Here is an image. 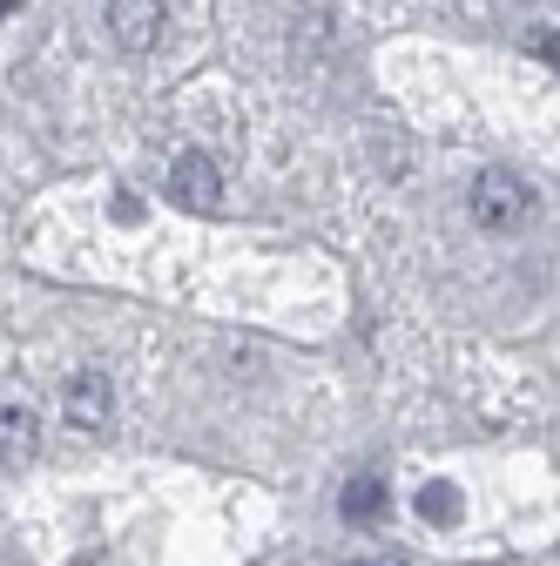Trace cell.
Returning <instances> with one entry per match:
<instances>
[{"label": "cell", "instance_id": "obj_1", "mask_svg": "<svg viewBox=\"0 0 560 566\" xmlns=\"http://www.w3.org/2000/svg\"><path fill=\"white\" fill-rule=\"evenodd\" d=\"M466 202H473V223L494 230V237H507V230H520V223L533 217V189H527V176H514V169H479Z\"/></svg>", "mask_w": 560, "mask_h": 566}, {"label": "cell", "instance_id": "obj_2", "mask_svg": "<svg viewBox=\"0 0 560 566\" xmlns=\"http://www.w3.org/2000/svg\"><path fill=\"white\" fill-rule=\"evenodd\" d=\"M108 411H115V385L102 371H75V378L61 385V418L75 424V432H102Z\"/></svg>", "mask_w": 560, "mask_h": 566}, {"label": "cell", "instance_id": "obj_3", "mask_svg": "<svg viewBox=\"0 0 560 566\" xmlns=\"http://www.w3.org/2000/svg\"><path fill=\"white\" fill-rule=\"evenodd\" d=\"M169 196H176L183 209H217V202H224V169L209 163L203 149H183L176 169H169Z\"/></svg>", "mask_w": 560, "mask_h": 566}, {"label": "cell", "instance_id": "obj_4", "mask_svg": "<svg viewBox=\"0 0 560 566\" xmlns=\"http://www.w3.org/2000/svg\"><path fill=\"white\" fill-rule=\"evenodd\" d=\"M163 0H108V34L128 48V54H143V48H156L163 41Z\"/></svg>", "mask_w": 560, "mask_h": 566}, {"label": "cell", "instance_id": "obj_5", "mask_svg": "<svg viewBox=\"0 0 560 566\" xmlns=\"http://www.w3.org/2000/svg\"><path fill=\"white\" fill-rule=\"evenodd\" d=\"M385 479L378 472H352L344 479V492H338V513H344V526H378L385 520Z\"/></svg>", "mask_w": 560, "mask_h": 566}, {"label": "cell", "instance_id": "obj_6", "mask_svg": "<svg viewBox=\"0 0 560 566\" xmlns=\"http://www.w3.org/2000/svg\"><path fill=\"white\" fill-rule=\"evenodd\" d=\"M41 452V418L21 405H0V465H28Z\"/></svg>", "mask_w": 560, "mask_h": 566}, {"label": "cell", "instance_id": "obj_7", "mask_svg": "<svg viewBox=\"0 0 560 566\" xmlns=\"http://www.w3.org/2000/svg\"><path fill=\"white\" fill-rule=\"evenodd\" d=\"M418 520H433V526H453V520H459V492H453L446 479L418 485Z\"/></svg>", "mask_w": 560, "mask_h": 566}, {"label": "cell", "instance_id": "obj_8", "mask_svg": "<svg viewBox=\"0 0 560 566\" xmlns=\"http://www.w3.org/2000/svg\"><path fill=\"white\" fill-rule=\"evenodd\" d=\"M533 54H540L547 67H560V28H533Z\"/></svg>", "mask_w": 560, "mask_h": 566}, {"label": "cell", "instance_id": "obj_9", "mask_svg": "<svg viewBox=\"0 0 560 566\" xmlns=\"http://www.w3.org/2000/svg\"><path fill=\"white\" fill-rule=\"evenodd\" d=\"M108 217H115V223H143V202H135V196H115Z\"/></svg>", "mask_w": 560, "mask_h": 566}, {"label": "cell", "instance_id": "obj_10", "mask_svg": "<svg viewBox=\"0 0 560 566\" xmlns=\"http://www.w3.org/2000/svg\"><path fill=\"white\" fill-rule=\"evenodd\" d=\"M352 566H405L398 553H372V559H352Z\"/></svg>", "mask_w": 560, "mask_h": 566}, {"label": "cell", "instance_id": "obj_11", "mask_svg": "<svg viewBox=\"0 0 560 566\" xmlns=\"http://www.w3.org/2000/svg\"><path fill=\"white\" fill-rule=\"evenodd\" d=\"M14 8H21V0H0V21H8V14H14Z\"/></svg>", "mask_w": 560, "mask_h": 566}]
</instances>
